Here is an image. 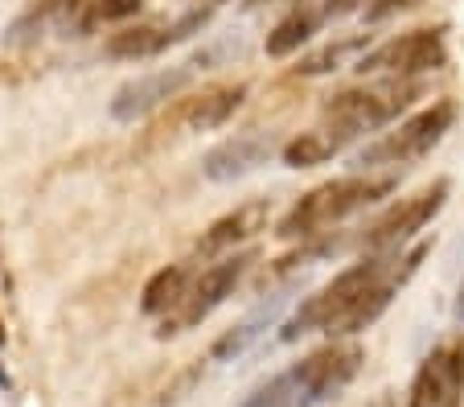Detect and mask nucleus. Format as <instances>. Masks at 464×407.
Wrapping results in <instances>:
<instances>
[{"instance_id":"nucleus-17","label":"nucleus","mask_w":464,"mask_h":407,"mask_svg":"<svg viewBox=\"0 0 464 407\" xmlns=\"http://www.w3.org/2000/svg\"><path fill=\"white\" fill-rule=\"evenodd\" d=\"M366 50H370V34L337 37V42H324V45H316V50H308L304 58H300V63L292 66V74H300V79H316V74H334V71H342L345 63L362 58Z\"/></svg>"},{"instance_id":"nucleus-21","label":"nucleus","mask_w":464,"mask_h":407,"mask_svg":"<svg viewBox=\"0 0 464 407\" xmlns=\"http://www.w3.org/2000/svg\"><path fill=\"white\" fill-rule=\"evenodd\" d=\"M444 379H448V350H436L428 363L420 366L411 383V407H440L444 399Z\"/></svg>"},{"instance_id":"nucleus-26","label":"nucleus","mask_w":464,"mask_h":407,"mask_svg":"<svg viewBox=\"0 0 464 407\" xmlns=\"http://www.w3.org/2000/svg\"><path fill=\"white\" fill-rule=\"evenodd\" d=\"M452 317L464 325V280H460V293H456V305H452Z\"/></svg>"},{"instance_id":"nucleus-15","label":"nucleus","mask_w":464,"mask_h":407,"mask_svg":"<svg viewBox=\"0 0 464 407\" xmlns=\"http://www.w3.org/2000/svg\"><path fill=\"white\" fill-rule=\"evenodd\" d=\"M399 288H403V284H399V276L391 272L382 284L366 288V293H362L353 305H345V309L337 313L329 325H324V334H329V337H353V334H362V329H370L386 309H391V301H394V293H399Z\"/></svg>"},{"instance_id":"nucleus-14","label":"nucleus","mask_w":464,"mask_h":407,"mask_svg":"<svg viewBox=\"0 0 464 407\" xmlns=\"http://www.w3.org/2000/svg\"><path fill=\"white\" fill-rule=\"evenodd\" d=\"M284 305H288V296H272V301H263V305H255L251 313H246L238 325H230L227 334L214 342V363H235V358H243L246 350H251L255 342H259L267 329H276V321H280V313H284Z\"/></svg>"},{"instance_id":"nucleus-25","label":"nucleus","mask_w":464,"mask_h":407,"mask_svg":"<svg viewBox=\"0 0 464 407\" xmlns=\"http://www.w3.org/2000/svg\"><path fill=\"white\" fill-rule=\"evenodd\" d=\"M353 9H358V0H324L321 17H324V21H334V17H345V13H353Z\"/></svg>"},{"instance_id":"nucleus-3","label":"nucleus","mask_w":464,"mask_h":407,"mask_svg":"<svg viewBox=\"0 0 464 407\" xmlns=\"http://www.w3.org/2000/svg\"><path fill=\"white\" fill-rule=\"evenodd\" d=\"M415 99H420V82H411V79H386V82H374V87H350V91H337L324 103V120L350 144L358 136L394 124Z\"/></svg>"},{"instance_id":"nucleus-8","label":"nucleus","mask_w":464,"mask_h":407,"mask_svg":"<svg viewBox=\"0 0 464 407\" xmlns=\"http://www.w3.org/2000/svg\"><path fill=\"white\" fill-rule=\"evenodd\" d=\"M193 79H198V63H181V66H165V71L136 74V79L115 87L107 111H111V120H120V124H136V120L152 115L157 107H165L169 99H177Z\"/></svg>"},{"instance_id":"nucleus-12","label":"nucleus","mask_w":464,"mask_h":407,"mask_svg":"<svg viewBox=\"0 0 464 407\" xmlns=\"http://www.w3.org/2000/svg\"><path fill=\"white\" fill-rule=\"evenodd\" d=\"M267 218H272V202H267V198H255V202L235 206V210L222 214L218 222H210V230L198 239V251H202V256L235 251L238 243H246V239H255L259 230H267Z\"/></svg>"},{"instance_id":"nucleus-24","label":"nucleus","mask_w":464,"mask_h":407,"mask_svg":"<svg viewBox=\"0 0 464 407\" xmlns=\"http://www.w3.org/2000/svg\"><path fill=\"white\" fill-rule=\"evenodd\" d=\"M411 0H378V5H366V21H382L391 13H403Z\"/></svg>"},{"instance_id":"nucleus-2","label":"nucleus","mask_w":464,"mask_h":407,"mask_svg":"<svg viewBox=\"0 0 464 407\" xmlns=\"http://www.w3.org/2000/svg\"><path fill=\"white\" fill-rule=\"evenodd\" d=\"M394 186H399V178H358V173L324 181V186L308 189V194L276 222V235H280L284 243H304V239H313V235H324L329 227L350 218V214L366 210L378 198H386Z\"/></svg>"},{"instance_id":"nucleus-11","label":"nucleus","mask_w":464,"mask_h":407,"mask_svg":"<svg viewBox=\"0 0 464 407\" xmlns=\"http://www.w3.org/2000/svg\"><path fill=\"white\" fill-rule=\"evenodd\" d=\"M280 149L284 144H276V132L251 128V132L227 136L222 144H214L202 157V173L210 181H218V186L222 181H238V178H246V173H255V169H263Z\"/></svg>"},{"instance_id":"nucleus-7","label":"nucleus","mask_w":464,"mask_h":407,"mask_svg":"<svg viewBox=\"0 0 464 407\" xmlns=\"http://www.w3.org/2000/svg\"><path fill=\"white\" fill-rule=\"evenodd\" d=\"M440 66H448V45L440 29H411L358 58V74H391V79H415Z\"/></svg>"},{"instance_id":"nucleus-27","label":"nucleus","mask_w":464,"mask_h":407,"mask_svg":"<svg viewBox=\"0 0 464 407\" xmlns=\"http://www.w3.org/2000/svg\"><path fill=\"white\" fill-rule=\"evenodd\" d=\"M206 5H214V9H218V5H222V0H206Z\"/></svg>"},{"instance_id":"nucleus-4","label":"nucleus","mask_w":464,"mask_h":407,"mask_svg":"<svg viewBox=\"0 0 464 407\" xmlns=\"http://www.w3.org/2000/svg\"><path fill=\"white\" fill-rule=\"evenodd\" d=\"M386 272H391V256H386V251H370V259H362V264L337 272L334 280L324 284V288H316L313 296H304V301H300V309L280 325V342H296V337L313 334V329H324L329 321L337 317V313L345 309V305L358 301L366 288L382 284Z\"/></svg>"},{"instance_id":"nucleus-18","label":"nucleus","mask_w":464,"mask_h":407,"mask_svg":"<svg viewBox=\"0 0 464 407\" xmlns=\"http://www.w3.org/2000/svg\"><path fill=\"white\" fill-rule=\"evenodd\" d=\"M345 149V141L334 132V128H316V132H296L288 144L280 149V160L288 169H313V165H324L329 157Z\"/></svg>"},{"instance_id":"nucleus-22","label":"nucleus","mask_w":464,"mask_h":407,"mask_svg":"<svg viewBox=\"0 0 464 407\" xmlns=\"http://www.w3.org/2000/svg\"><path fill=\"white\" fill-rule=\"evenodd\" d=\"M464 403V350H448V379L440 407H460Z\"/></svg>"},{"instance_id":"nucleus-6","label":"nucleus","mask_w":464,"mask_h":407,"mask_svg":"<svg viewBox=\"0 0 464 407\" xmlns=\"http://www.w3.org/2000/svg\"><path fill=\"white\" fill-rule=\"evenodd\" d=\"M251 264H255L251 251H238V256L210 264L202 276H198V280L189 284V288H185L181 305H177V309L160 321L157 337H173V334H185V329H193V325H202V321L210 317V313L218 309L227 296H235L238 280L246 276V267H251Z\"/></svg>"},{"instance_id":"nucleus-19","label":"nucleus","mask_w":464,"mask_h":407,"mask_svg":"<svg viewBox=\"0 0 464 407\" xmlns=\"http://www.w3.org/2000/svg\"><path fill=\"white\" fill-rule=\"evenodd\" d=\"M185 288H189V272H185L181 264H169L160 267V272L149 276V284H144L140 293V309L149 313V317H169V313L181 305Z\"/></svg>"},{"instance_id":"nucleus-23","label":"nucleus","mask_w":464,"mask_h":407,"mask_svg":"<svg viewBox=\"0 0 464 407\" xmlns=\"http://www.w3.org/2000/svg\"><path fill=\"white\" fill-rule=\"evenodd\" d=\"M144 9V0H91V21H128Z\"/></svg>"},{"instance_id":"nucleus-20","label":"nucleus","mask_w":464,"mask_h":407,"mask_svg":"<svg viewBox=\"0 0 464 407\" xmlns=\"http://www.w3.org/2000/svg\"><path fill=\"white\" fill-rule=\"evenodd\" d=\"M316 25H321V17H313V13H288V17L267 34V42H263L267 58H288V53H296L300 45L316 34Z\"/></svg>"},{"instance_id":"nucleus-1","label":"nucleus","mask_w":464,"mask_h":407,"mask_svg":"<svg viewBox=\"0 0 464 407\" xmlns=\"http://www.w3.org/2000/svg\"><path fill=\"white\" fill-rule=\"evenodd\" d=\"M362 363H366L362 345L334 342L324 350H313L300 363H292L288 371H280L263 387H255L238 407H321L358 379Z\"/></svg>"},{"instance_id":"nucleus-10","label":"nucleus","mask_w":464,"mask_h":407,"mask_svg":"<svg viewBox=\"0 0 464 407\" xmlns=\"http://www.w3.org/2000/svg\"><path fill=\"white\" fill-rule=\"evenodd\" d=\"M448 189H452V186L440 178V181H431L423 194H415V198H407V202H399L394 210H386L382 218L370 227L366 239H362V243H366V251H386V256H394V251L403 247L407 239H415V235H420V230L428 227L440 210H444Z\"/></svg>"},{"instance_id":"nucleus-9","label":"nucleus","mask_w":464,"mask_h":407,"mask_svg":"<svg viewBox=\"0 0 464 407\" xmlns=\"http://www.w3.org/2000/svg\"><path fill=\"white\" fill-rule=\"evenodd\" d=\"M214 17V5H202V9H189L181 13L177 21L169 25H136V29H123V34H111L103 45L107 58H123V63H136V58H157V53L173 50V45L189 42L198 37Z\"/></svg>"},{"instance_id":"nucleus-13","label":"nucleus","mask_w":464,"mask_h":407,"mask_svg":"<svg viewBox=\"0 0 464 407\" xmlns=\"http://www.w3.org/2000/svg\"><path fill=\"white\" fill-rule=\"evenodd\" d=\"M246 99V82H222V87H206L202 95L185 99L177 107V120H181L189 132H214L230 120V115L243 107Z\"/></svg>"},{"instance_id":"nucleus-28","label":"nucleus","mask_w":464,"mask_h":407,"mask_svg":"<svg viewBox=\"0 0 464 407\" xmlns=\"http://www.w3.org/2000/svg\"><path fill=\"white\" fill-rule=\"evenodd\" d=\"M0 345H5V329H0Z\"/></svg>"},{"instance_id":"nucleus-5","label":"nucleus","mask_w":464,"mask_h":407,"mask_svg":"<svg viewBox=\"0 0 464 407\" xmlns=\"http://www.w3.org/2000/svg\"><path fill=\"white\" fill-rule=\"evenodd\" d=\"M456 124V103L452 99H440V103L415 111L411 120L394 128V132L370 141L366 149L353 157L358 169H374V165H407V160H420L444 141V132Z\"/></svg>"},{"instance_id":"nucleus-16","label":"nucleus","mask_w":464,"mask_h":407,"mask_svg":"<svg viewBox=\"0 0 464 407\" xmlns=\"http://www.w3.org/2000/svg\"><path fill=\"white\" fill-rule=\"evenodd\" d=\"M79 9H87V0H37V5H29V9L5 29V42L29 45V42H37V37L50 34L53 25L71 21V13H79Z\"/></svg>"}]
</instances>
